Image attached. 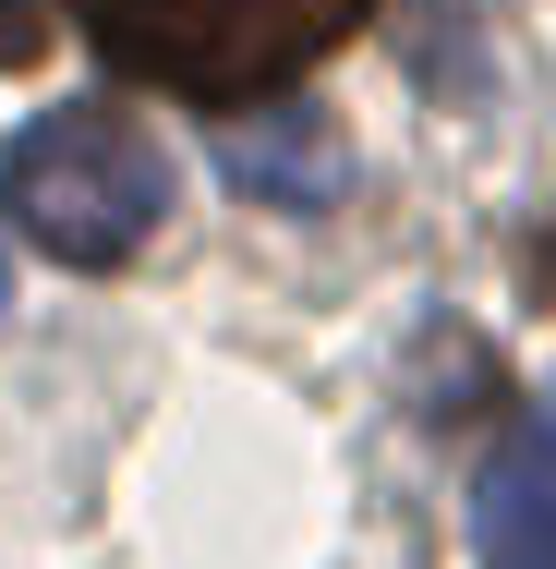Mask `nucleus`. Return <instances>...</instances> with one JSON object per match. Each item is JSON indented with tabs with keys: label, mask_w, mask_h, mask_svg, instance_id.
Instances as JSON below:
<instances>
[{
	"label": "nucleus",
	"mask_w": 556,
	"mask_h": 569,
	"mask_svg": "<svg viewBox=\"0 0 556 569\" xmlns=\"http://www.w3.org/2000/svg\"><path fill=\"white\" fill-rule=\"evenodd\" d=\"M375 0H73L98 61L133 86H170L194 110H254L279 98L315 49H338Z\"/></svg>",
	"instance_id": "1"
},
{
	"label": "nucleus",
	"mask_w": 556,
	"mask_h": 569,
	"mask_svg": "<svg viewBox=\"0 0 556 569\" xmlns=\"http://www.w3.org/2000/svg\"><path fill=\"white\" fill-rule=\"evenodd\" d=\"M0 207L12 230L37 242V254H61V267H133L158 219H170V158H158V133L110 98H73V110L24 121L12 133V158H0Z\"/></svg>",
	"instance_id": "2"
},
{
	"label": "nucleus",
	"mask_w": 556,
	"mask_h": 569,
	"mask_svg": "<svg viewBox=\"0 0 556 569\" xmlns=\"http://www.w3.org/2000/svg\"><path fill=\"white\" fill-rule=\"evenodd\" d=\"M472 558L484 569H556V400H533L496 437L484 485H472Z\"/></svg>",
	"instance_id": "3"
},
{
	"label": "nucleus",
	"mask_w": 556,
	"mask_h": 569,
	"mask_svg": "<svg viewBox=\"0 0 556 569\" xmlns=\"http://www.w3.org/2000/svg\"><path fill=\"white\" fill-rule=\"evenodd\" d=\"M219 170L254 207H327L338 182H351V146H338L327 110H266V121H242L219 146Z\"/></svg>",
	"instance_id": "4"
},
{
	"label": "nucleus",
	"mask_w": 556,
	"mask_h": 569,
	"mask_svg": "<svg viewBox=\"0 0 556 569\" xmlns=\"http://www.w3.org/2000/svg\"><path fill=\"white\" fill-rule=\"evenodd\" d=\"M37 49H49V12L37 0H0V73H24Z\"/></svg>",
	"instance_id": "5"
},
{
	"label": "nucleus",
	"mask_w": 556,
	"mask_h": 569,
	"mask_svg": "<svg viewBox=\"0 0 556 569\" xmlns=\"http://www.w3.org/2000/svg\"><path fill=\"white\" fill-rule=\"evenodd\" d=\"M0 316H12V254H0Z\"/></svg>",
	"instance_id": "6"
}]
</instances>
